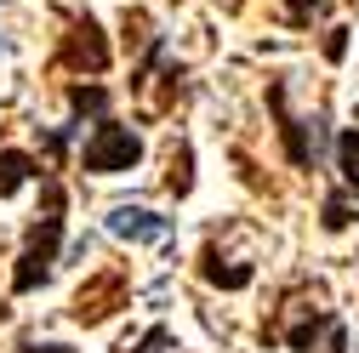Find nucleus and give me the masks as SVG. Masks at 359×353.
<instances>
[{
	"label": "nucleus",
	"mask_w": 359,
	"mask_h": 353,
	"mask_svg": "<svg viewBox=\"0 0 359 353\" xmlns=\"http://www.w3.org/2000/svg\"><path fill=\"white\" fill-rule=\"evenodd\" d=\"M57 245H63V188L46 176V211H40V223H34V234H29L23 256H18V268H12V291L18 296H29V291H40L52 279Z\"/></svg>",
	"instance_id": "f257e3e1"
},
{
	"label": "nucleus",
	"mask_w": 359,
	"mask_h": 353,
	"mask_svg": "<svg viewBox=\"0 0 359 353\" xmlns=\"http://www.w3.org/2000/svg\"><path fill=\"white\" fill-rule=\"evenodd\" d=\"M143 160V137L131 125H120V120H103L92 137H86V148H80V165L86 171H97V176H114V171H131Z\"/></svg>",
	"instance_id": "f03ea898"
},
{
	"label": "nucleus",
	"mask_w": 359,
	"mask_h": 353,
	"mask_svg": "<svg viewBox=\"0 0 359 353\" xmlns=\"http://www.w3.org/2000/svg\"><path fill=\"white\" fill-rule=\"evenodd\" d=\"M63 69H80V74H103L109 69V40L97 29V18H74L69 34H63Z\"/></svg>",
	"instance_id": "7ed1b4c3"
},
{
	"label": "nucleus",
	"mask_w": 359,
	"mask_h": 353,
	"mask_svg": "<svg viewBox=\"0 0 359 353\" xmlns=\"http://www.w3.org/2000/svg\"><path fill=\"white\" fill-rule=\"evenodd\" d=\"M109 234H120V240H131V245H154V240L171 234V216H154V211H143V205H114V211H109Z\"/></svg>",
	"instance_id": "20e7f679"
},
{
	"label": "nucleus",
	"mask_w": 359,
	"mask_h": 353,
	"mask_svg": "<svg viewBox=\"0 0 359 353\" xmlns=\"http://www.w3.org/2000/svg\"><path fill=\"white\" fill-rule=\"evenodd\" d=\"M40 176V160H29L23 148H0V200H12L18 188H29Z\"/></svg>",
	"instance_id": "39448f33"
},
{
	"label": "nucleus",
	"mask_w": 359,
	"mask_h": 353,
	"mask_svg": "<svg viewBox=\"0 0 359 353\" xmlns=\"http://www.w3.org/2000/svg\"><path fill=\"white\" fill-rule=\"evenodd\" d=\"M200 274H205L211 285H222V291H245V285H251V262H234V268H222L217 245H205V256H200Z\"/></svg>",
	"instance_id": "423d86ee"
},
{
	"label": "nucleus",
	"mask_w": 359,
	"mask_h": 353,
	"mask_svg": "<svg viewBox=\"0 0 359 353\" xmlns=\"http://www.w3.org/2000/svg\"><path fill=\"white\" fill-rule=\"evenodd\" d=\"M337 171H342V188L359 200V131H348L337 143Z\"/></svg>",
	"instance_id": "0eeeda50"
},
{
	"label": "nucleus",
	"mask_w": 359,
	"mask_h": 353,
	"mask_svg": "<svg viewBox=\"0 0 359 353\" xmlns=\"http://www.w3.org/2000/svg\"><path fill=\"white\" fill-rule=\"evenodd\" d=\"M120 353H183V347H177V336H171L165 325H149L137 342H126Z\"/></svg>",
	"instance_id": "6e6552de"
},
{
	"label": "nucleus",
	"mask_w": 359,
	"mask_h": 353,
	"mask_svg": "<svg viewBox=\"0 0 359 353\" xmlns=\"http://www.w3.org/2000/svg\"><path fill=\"white\" fill-rule=\"evenodd\" d=\"M69 103H74V120H80V114H103V109H109V92H103V85H74Z\"/></svg>",
	"instance_id": "1a4fd4ad"
},
{
	"label": "nucleus",
	"mask_w": 359,
	"mask_h": 353,
	"mask_svg": "<svg viewBox=\"0 0 359 353\" xmlns=\"http://www.w3.org/2000/svg\"><path fill=\"white\" fill-rule=\"evenodd\" d=\"M165 188H171L177 200L194 188V176H189V148H177V154H171V176H165Z\"/></svg>",
	"instance_id": "9d476101"
},
{
	"label": "nucleus",
	"mask_w": 359,
	"mask_h": 353,
	"mask_svg": "<svg viewBox=\"0 0 359 353\" xmlns=\"http://www.w3.org/2000/svg\"><path fill=\"white\" fill-rule=\"evenodd\" d=\"M325 6H331V0H285V23H297V29H302V23L320 18Z\"/></svg>",
	"instance_id": "9b49d317"
},
{
	"label": "nucleus",
	"mask_w": 359,
	"mask_h": 353,
	"mask_svg": "<svg viewBox=\"0 0 359 353\" xmlns=\"http://www.w3.org/2000/svg\"><path fill=\"white\" fill-rule=\"evenodd\" d=\"M18 353H74V347H63V342H23Z\"/></svg>",
	"instance_id": "f8f14e48"
},
{
	"label": "nucleus",
	"mask_w": 359,
	"mask_h": 353,
	"mask_svg": "<svg viewBox=\"0 0 359 353\" xmlns=\"http://www.w3.org/2000/svg\"><path fill=\"white\" fill-rule=\"evenodd\" d=\"M348 52V40H342V29H331V40H325V57H342Z\"/></svg>",
	"instance_id": "ddd939ff"
}]
</instances>
